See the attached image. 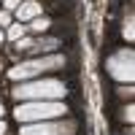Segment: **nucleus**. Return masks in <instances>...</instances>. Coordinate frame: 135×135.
I'll use <instances>...</instances> for the list:
<instances>
[{"mask_svg":"<svg viewBox=\"0 0 135 135\" xmlns=\"http://www.w3.org/2000/svg\"><path fill=\"white\" fill-rule=\"evenodd\" d=\"M65 103L60 100H27V103H19L14 116L22 124H30V122H49V119H57L65 114Z\"/></svg>","mask_w":135,"mask_h":135,"instance_id":"1","label":"nucleus"},{"mask_svg":"<svg viewBox=\"0 0 135 135\" xmlns=\"http://www.w3.org/2000/svg\"><path fill=\"white\" fill-rule=\"evenodd\" d=\"M14 97L16 100H62L65 97V84L62 81H54V78H38V81H27V84H19L14 89Z\"/></svg>","mask_w":135,"mask_h":135,"instance_id":"2","label":"nucleus"},{"mask_svg":"<svg viewBox=\"0 0 135 135\" xmlns=\"http://www.w3.org/2000/svg\"><path fill=\"white\" fill-rule=\"evenodd\" d=\"M65 65V57H60V54H51V57H38V60H27L22 62L16 68H11L8 76L14 78V81H25V78H35L41 76L43 70H57V68Z\"/></svg>","mask_w":135,"mask_h":135,"instance_id":"3","label":"nucleus"},{"mask_svg":"<svg viewBox=\"0 0 135 135\" xmlns=\"http://www.w3.org/2000/svg\"><path fill=\"white\" fill-rule=\"evenodd\" d=\"M105 68H108V73L116 78V81H132V76H135V70H132V51L130 49H122V51H116L114 57H108V62H105Z\"/></svg>","mask_w":135,"mask_h":135,"instance_id":"4","label":"nucleus"},{"mask_svg":"<svg viewBox=\"0 0 135 135\" xmlns=\"http://www.w3.org/2000/svg\"><path fill=\"white\" fill-rule=\"evenodd\" d=\"M76 124L68 122V124H60V122H30L19 130V135H73Z\"/></svg>","mask_w":135,"mask_h":135,"instance_id":"5","label":"nucleus"},{"mask_svg":"<svg viewBox=\"0 0 135 135\" xmlns=\"http://www.w3.org/2000/svg\"><path fill=\"white\" fill-rule=\"evenodd\" d=\"M16 16H19V22H32L35 16H41V3H35V0L22 3V6L16 8Z\"/></svg>","mask_w":135,"mask_h":135,"instance_id":"6","label":"nucleus"},{"mask_svg":"<svg viewBox=\"0 0 135 135\" xmlns=\"http://www.w3.org/2000/svg\"><path fill=\"white\" fill-rule=\"evenodd\" d=\"M25 32H27V25H25V22H16V25L8 27V38L11 41H19V38H25Z\"/></svg>","mask_w":135,"mask_h":135,"instance_id":"7","label":"nucleus"},{"mask_svg":"<svg viewBox=\"0 0 135 135\" xmlns=\"http://www.w3.org/2000/svg\"><path fill=\"white\" fill-rule=\"evenodd\" d=\"M49 27H51V22L46 16H35V19L30 22V30H35V32H46Z\"/></svg>","mask_w":135,"mask_h":135,"instance_id":"8","label":"nucleus"},{"mask_svg":"<svg viewBox=\"0 0 135 135\" xmlns=\"http://www.w3.org/2000/svg\"><path fill=\"white\" fill-rule=\"evenodd\" d=\"M35 46H38L43 54H49V51H54V49L60 46V41H57V38H43L41 43H35Z\"/></svg>","mask_w":135,"mask_h":135,"instance_id":"9","label":"nucleus"},{"mask_svg":"<svg viewBox=\"0 0 135 135\" xmlns=\"http://www.w3.org/2000/svg\"><path fill=\"white\" fill-rule=\"evenodd\" d=\"M32 46H35V43H32L30 38H19V41H16V49H22V51H27V49H32Z\"/></svg>","mask_w":135,"mask_h":135,"instance_id":"10","label":"nucleus"},{"mask_svg":"<svg viewBox=\"0 0 135 135\" xmlns=\"http://www.w3.org/2000/svg\"><path fill=\"white\" fill-rule=\"evenodd\" d=\"M3 6H6V11H16L22 3H19V0H3Z\"/></svg>","mask_w":135,"mask_h":135,"instance_id":"11","label":"nucleus"},{"mask_svg":"<svg viewBox=\"0 0 135 135\" xmlns=\"http://www.w3.org/2000/svg\"><path fill=\"white\" fill-rule=\"evenodd\" d=\"M0 25H11V14L8 11H0Z\"/></svg>","mask_w":135,"mask_h":135,"instance_id":"12","label":"nucleus"},{"mask_svg":"<svg viewBox=\"0 0 135 135\" xmlns=\"http://www.w3.org/2000/svg\"><path fill=\"white\" fill-rule=\"evenodd\" d=\"M124 35H127V41H132V25H130V22L124 25Z\"/></svg>","mask_w":135,"mask_h":135,"instance_id":"13","label":"nucleus"},{"mask_svg":"<svg viewBox=\"0 0 135 135\" xmlns=\"http://www.w3.org/2000/svg\"><path fill=\"white\" fill-rule=\"evenodd\" d=\"M0 135H6V122L0 119Z\"/></svg>","mask_w":135,"mask_h":135,"instance_id":"14","label":"nucleus"},{"mask_svg":"<svg viewBox=\"0 0 135 135\" xmlns=\"http://www.w3.org/2000/svg\"><path fill=\"white\" fill-rule=\"evenodd\" d=\"M0 116H3V105H0Z\"/></svg>","mask_w":135,"mask_h":135,"instance_id":"15","label":"nucleus"},{"mask_svg":"<svg viewBox=\"0 0 135 135\" xmlns=\"http://www.w3.org/2000/svg\"><path fill=\"white\" fill-rule=\"evenodd\" d=\"M0 41H3V32H0Z\"/></svg>","mask_w":135,"mask_h":135,"instance_id":"16","label":"nucleus"}]
</instances>
